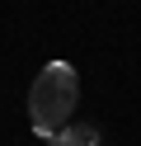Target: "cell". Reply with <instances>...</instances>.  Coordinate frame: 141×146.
Masks as SVG:
<instances>
[{"label":"cell","mask_w":141,"mask_h":146,"mask_svg":"<svg viewBox=\"0 0 141 146\" xmlns=\"http://www.w3.org/2000/svg\"><path fill=\"white\" fill-rule=\"evenodd\" d=\"M75 104H80V76H75V66L71 61H47L33 76V90H28V123H33V132L52 141L71 123Z\"/></svg>","instance_id":"cell-1"},{"label":"cell","mask_w":141,"mask_h":146,"mask_svg":"<svg viewBox=\"0 0 141 146\" xmlns=\"http://www.w3.org/2000/svg\"><path fill=\"white\" fill-rule=\"evenodd\" d=\"M52 146H103V137H99L94 123H75V118H71V123L52 137Z\"/></svg>","instance_id":"cell-2"}]
</instances>
